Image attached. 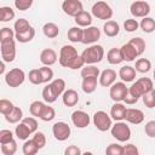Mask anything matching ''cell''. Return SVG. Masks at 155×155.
Returning <instances> with one entry per match:
<instances>
[{"label":"cell","instance_id":"cell-1","mask_svg":"<svg viewBox=\"0 0 155 155\" xmlns=\"http://www.w3.org/2000/svg\"><path fill=\"white\" fill-rule=\"evenodd\" d=\"M81 57L85 64H96L99 63L104 57V48L101 45L92 44L90 47L85 48L81 53Z\"/></svg>","mask_w":155,"mask_h":155},{"label":"cell","instance_id":"cell-2","mask_svg":"<svg viewBox=\"0 0 155 155\" xmlns=\"http://www.w3.org/2000/svg\"><path fill=\"white\" fill-rule=\"evenodd\" d=\"M1 58L5 63H11L16 58V41L15 39H8L0 41Z\"/></svg>","mask_w":155,"mask_h":155},{"label":"cell","instance_id":"cell-3","mask_svg":"<svg viewBox=\"0 0 155 155\" xmlns=\"http://www.w3.org/2000/svg\"><path fill=\"white\" fill-rule=\"evenodd\" d=\"M110 132L111 136L119 142H127L131 138V128L124 121H116V124L111 126Z\"/></svg>","mask_w":155,"mask_h":155},{"label":"cell","instance_id":"cell-4","mask_svg":"<svg viewBox=\"0 0 155 155\" xmlns=\"http://www.w3.org/2000/svg\"><path fill=\"white\" fill-rule=\"evenodd\" d=\"M91 12H92V16H94L98 19H103V21H108L113 17V10L109 6V4H107L105 1L94 2L91 8Z\"/></svg>","mask_w":155,"mask_h":155},{"label":"cell","instance_id":"cell-5","mask_svg":"<svg viewBox=\"0 0 155 155\" xmlns=\"http://www.w3.org/2000/svg\"><path fill=\"white\" fill-rule=\"evenodd\" d=\"M25 80V74L19 68H13L5 74V82L10 87H19Z\"/></svg>","mask_w":155,"mask_h":155},{"label":"cell","instance_id":"cell-6","mask_svg":"<svg viewBox=\"0 0 155 155\" xmlns=\"http://www.w3.org/2000/svg\"><path fill=\"white\" fill-rule=\"evenodd\" d=\"M93 124L97 127L98 131L101 132H105L111 128L113 124H111V116H109L105 111L103 110H98L93 114Z\"/></svg>","mask_w":155,"mask_h":155},{"label":"cell","instance_id":"cell-7","mask_svg":"<svg viewBox=\"0 0 155 155\" xmlns=\"http://www.w3.org/2000/svg\"><path fill=\"white\" fill-rule=\"evenodd\" d=\"M52 133H53V137L59 140V142H64L67 140L69 137H70V133H71V130H70V126L64 122V121H58L56 122L53 126H52Z\"/></svg>","mask_w":155,"mask_h":155},{"label":"cell","instance_id":"cell-8","mask_svg":"<svg viewBox=\"0 0 155 155\" xmlns=\"http://www.w3.org/2000/svg\"><path fill=\"white\" fill-rule=\"evenodd\" d=\"M127 92H128V87H126V84L124 81H121V82H114L110 86L109 94L114 102H122L125 99Z\"/></svg>","mask_w":155,"mask_h":155},{"label":"cell","instance_id":"cell-9","mask_svg":"<svg viewBox=\"0 0 155 155\" xmlns=\"http://www.w3.org/2000/svg\"><path fill=\"white\" fill-rule=\"evenodd\" d=\"M131 15L136 18H144L150 13V5L147 1H134L130 6Z\"/></svg>","mask_w":155,"mask_h":155},{"label":"cell","instance_id":"cell-10","mask_svg":"<svg viewBox=\"0 0 155 155\" xmlns=\"http://www.w3.org/2000/svg\"><path fill=\"white\" fill-rule=\"evenodd\" d=\"M62 10L65 15L75 17L78 13L84 11V6L81 0H64L62 4Z\"/></svg>","mask_w":155,"mask_h":155},{"label":"cell","instance_id":"cell-11","mask_svg":"<svg viewBox=\"0 0 155 155\" xmlns=\"http://www.w3.org/2000/svg\"><path fill=\"white\" fill-rule=\"evenodd\" d=\"M71 121L75 127L78 128H85L90 125V115L84 110H75L71 114Z\"/></svg>","mask_w":155,"mask_h":155},{"label":"cell","instance_id":"cell-12","mask_svg":"<svg viewBox=\"0 0 155 155\" xmlns=\"http://www.w3.org/2000/svg\"><path fill=\"white\" fill-rule=\"evenodd\" d=\"M76 56H78V51H76V48L74 46H71V45H64L61 48V51H59V58H58L59 64L62 67H65V64L70 59H73L74 57H76Z\"/></svg>","mask_w":155,"mask_h":155},{"label":"cell","instance_id":"cell-13","mask_svg":"<svg viewBox=\"0 0 155 155\" xmlns=\"http://www.w3.org/2000/svg\"><path fill=\"white\" fill-rule=\"evenodd\" d=\"M99 38H101V30L97 27L90 25L86 29H84V39H82L84 44H86V45L94 44L99 40Z\"/></svg>","mask_w":155,"mask_h":155},{"label":"cell","instance_id":"cell-14","mask_svg":"<svg viewBox=\"0 0 155 155\" xmlns=\"http://www.w3.org/2000/svg\"><path fill=\"white\" fill-rule=\"evenodd\" d=\"M125 120L127 122H130V124L139 125V124H142L144 121V114L139 109L127 108L126 109V114H125Z\"/></svg>","mask_w":155,"mask_h":155},{"label":"cell","instance_id":"cell-15","mask_svg":"<svg viewBox=\"0 0 155 155\" xmlns=\"http://www.w3.org/2000/svg\"><path fill=\"white\" fill-rule=\"evenodd\" d=\"M116 80V71L114 69H105L99 75V84L103 87H110Z\"/></svg>","mask_w":155,"mask_h":155},{"label":"cell","instance_id":"cell-16","mask_svg":"<svg viewBox=\"0 0 155 155\" xmlns=\"http://www.w3.org/2000/svg\"><path fill=\"white\" fill-rule=\"evenodd\" d=\"M40 62L44 64V65H53L56 62H57V53L52 48H45L41 51L40 53Z\"/></svg>","mask_w":155,"mask_h":155},{"label":"cell","instance_id":"cell-17","mask_svg":"<svg viewBox=\"0 0 155 155\" xmlns=\"http://www.w3.org/2000/svg\"><path fill=\"white\" fill-rule=\"evenodd\" d=\"M126 107L121 102H115L110 109V116L115 121H122L125 120V114H126Z\"/></svg>","mask_w":155,"mask_h":155},{"label":"cell","instance_id":"cell-18","mask_svg":"<svg viewBox=\"0 0 155 155\" xmlns=\"http://www.w3.org/2000/svg\"><path fill=\"white\" fill-rule=\"evenodd\" d=\"M120 51H121L122 59L126 61V62H132V61H134V59L138 57V52H137V50H136L130 42L124 44V45L121 46Z\"/></svg>","mask_w":155,"mask_h":155},{"label":"cell","instance_id":"cell-19","mask_svg":"<svg viewBox=\"0 0 155 155\" xmlns=\"http://www.w3.org/2000/svg\"><path fill=\"white\" fill-rule=\"evenodd\" d=\"M62 101H63V104L65 107H74L79 102V94H78V92L75 90L68 88L62 94Z\"/></svg>","mask_w":155,"mask_h":155},{"label":"cell","instance_id":"cell-20","mask_svg":"<svg viewBox=\"0 0 155 155\" xmlns=\"http://www.w3.org/2000/svg\"><path fill=\"white\" fill-rule=\"evenodd\" d=\"M119 78L124 82H131L136 79V69L131 65H124L119 70Z\"/></svg>","mask_w":155,"mask_h":155},{"label":"cell","instance_id":"cell-21","mask_svg":"<svg viewBox=\"0 0 155 155\" xmlns=\"http://www.w3.org/2000/svg\"><path fill=\"white\" fill-rule=\"evenodd\" d=\"M75 19V23L79 25V27H84V28H87V27H90L91 25V23H92V15L90 13V12H87V11H81L80 13H78L75 17H74Z\"/></svg>","mask_w":155,"mask_h":155},{"label":"cell","instance_id":"cell-22","mask_svg":"<svg viewBox=\"0 0 155 155\" xmlns=\"http://www.w3.org/2000/svg\"><path fill=\"white\" fill-rule=\"evenodd\" d=\"M103 31H104V34H105L107 36L114 38V36H116V35L119 34V31H120V25H119V23L115 22V21H107V22L104 23V25H103Z\"/></svg>","mask_w":155,"mask_h":155},{"label":"cell","instance_id":"cell-23","mask_svg":"<svg viewBox=\"0 0 155 155\" xmlns=\"http://www.w3.org/2000/svg\"><path fill=\"white\" fill-rule=\"evenodd\" d=\"M68 40L71 42H82L84 39V29H81V27H71L68 33H67Z\"/></svg>","mask_w":155,"mask_h":155},{"label":"cell","instance_id":"cell-24","mask_svg":"<svg viewBox=\"0 0 155 155\" xmlns=\"http://www.w3.org/2000/svg\"><path fill=\"white\" fill-rule=\"evenodd\" d=\"M42 33L46 38L48 39H54L58 36L59 34V28L56 23H52V22H48V23H45L44 27H42Z\"/></svg>","mask_w":155,"mask_h":155},{"label":"cell","instance_id":"cell-25","mask_svg":"<svg viewBox=\"0 0 155 155\" xmlns=\"http://www.w3.org/2000/svg\"><path fill=\"white\" fill-rule=\"evenodd\" d=\"M82 91L85 93H92L97 88V78L96 76H90V78H82V84H81Z\"/></svg>","mask_w":155,"mask_h":155},{"label":"cell","instance_id":"cell-26","mask_svg":"<svg viewBox=\"0 0 155 155\" xmlns=\"http://www.w3.org/2000/svg\"><path fill=\"white\" fill-rule=\"evenodd\" d=\"M34 36H35V29L33 27H30L28 30H25L23 33H16L15 39L21 44H25V42L31 41L34 39Z\"/></svg>","mask_w":155,"mask_h":155},{"label":"cell","instance_id":"cell-27","mask_svg":"<svg viewBox=\"0 0 155 155\" xmlns=\"http://www.w3.org/2000/svg\"><path fill=\"white\" fill-rule=\"evenodd\" d=\"M31 133H33V132L29 130V127H28L25 124H23V122L18 124V125L16 126V128H15V134H16V137H17L18 139H22V140H27Z\"/></svg>","mask_w":155,"mask_h":155},{"label":"cell","instance_id":"cell-28","mask_svg":"<svg viewBox=\"0 0 155 155\" xmlns=\"http://www.w3.org/2000/svg\"><path fill=\"white\" fill-rule=\"evenodd\" d=\"M107 59L110 64H120L124 59H122V56H121V51L120 48H116V47H113L108 51L107 53Z\"/></svg>","mask_w":155,"mask_h":155},{"label":"cell","instance_id":"cell-29","mask_svg":"<svg viewBox=\"0 0 155 155\" xmlns=\"http://www.w3.org/2000/svg\"><path fill=\"white\" fill-rule=\"evenodd\" d=\"M80 74H81V78H90V76L99 78V75H101L99 69L93 64H85V67L81 68Z\"/></svg>","mask_w":155,"mask_h":155},{"label":"cell","instance_id":"cell-30","mask_svg":"<svg viewBox=\"0 0 155 155\" xmlns=\"http://www.w3.org/2000/svg\"><path fill=\"white\" fill-rule=\"evenodd\" d=\"M5 119L10 124H17V122H19V120L23 119V110L19 107H15L13 110L5 116Z\"/></svg>","mask_w":155,"mask_h":155},{"label":"cell","instance_id":"cell-31","mask_svg":"<svg viewBox=\"0 0 155 155\" xmlns=\"http://www.w3.org/2000/svg\"><path fill=\"white\" fill-rule=\"evenodd\" d=\"M139 27H140V29H142L144 33L150 34V33L155 31V19L147 16V17H144V18L140 21Z\"/></svg>","mask_w":155,"mask_h":155},{"label":"cell","instance_id":"cell-32","mask_svg":"<svg viewBox=\"0 0 155 155\" xmlns=\"http://www.w3.org/2000/svg\"><path fill=\"white\" fill-rule=\"evenodd\" d=\"M50 86H51V88H52V91L54 92V94L57 96V97H59L61 94H63L64 93V91H65V81L63 80V79H54L51 84H50Z\"/></svg>","mask_w":155,"mask_h":155},{"label":"cell","instance_id":"cell-33","mask_svg":"<svg viewBox=\"0 0 155 155\" xmlns=\"http://www.w3.org/2000/svg\"><path fill=\"white\" fill-rule=\"evenodd\" d=\"M16 13L10 6H1L0 7V22H10L15 18Z\"/></svg>","mask_w":155,"mask_h":155},{"label":"cell","instance_id":"cell-34","mask_svg":"<svg viewBox=\"0 0 155 155\" xmlns=\"http://www.w3.org/2000/svg\"><path fill=\"white\" fill-rule=\"evenodd\" d=\"M150 68H151V63H150L149 59H147V58H139V59L136 61V65H134L136 71L144 74V73H148L150 70Z\"/></svg>","mask_w":155,"mask_h":155},{"label":"cell","instance_id":"cell-35","mask_svg":"<svg viewBox=\"0 0 155 155\" xmlns=\"http://www.w3.org/2000/svg\"><path fill=\"white\" fill-rule=\"evenodd\" d=\"M40 149L36 147L33 139H27L22 147V151L24 155H35Z\"/></svg>","mask_w":155,"mask_h":155},{"label":"cell","instance_id":"cell-36","mask_svg":"<svg viewBox=\"0 0 155 155\" xmlns=\"http://www.w3.org/2000/svg\"><path fill=\"white\" fill-rule=\"evenodd\" d=\"M45 103H42V102H40V101H34L31 104H30V107H29V111H30V114L33 115V116H35V117H40L41 116V114H42V111H44V109H45Z\"/></svg>","mask_w":155,"mask_h":155},{"label":"cell","instance_id":"cell-37","mask_svg":"<svg viewBox=\"0 0 155 155\" xmlns=\"http://www.w3.org/2000/svg\"><path fill=\"white\" fill-rule=\"evenodd\" d=\"M42 98H44V101L46 102V103H48V104H51V103H54L56 101H57V96L54 94V92L52 91V88H51V86H50V84L48 85H46L44 88H42Z\"/></svg>","mask_w":155,"mask_h":155},{"label":"cell","instance_id":"cell-38","mask_svg":"<svg viewBox=\"0 0 155 155\" xmlns=\"http://www.w3.org/2000/svg\"><path fill=\"white\" fill-rule=\"evenodd\" d=\"M142 98H143V103L147 108H149V109L155 108V90L154 88L150 90L149 92L144 93L142 96Z\"/></svg>","mask_w":155,"mask_h":155},{"label":"cell","instance_id":"cell-39","mask_svg":"<svg viewBox=\"0 0 155 155\" xmlns=\"http://www.w3.org/2000/svg\"><path fill=\"white\" fill-rule=\"evenodd\" d=\"M30 27H31V25L29 24V22H28L25 18H19V19H17V21L15 22V24H13V30H15V33H23V31L28 30Z\"/></svg>","mask_w":155,"mask_h":155},{"label":"cell","instance_id":"cell-40","mask_svg":"<svg viewBox=\"0 0 155 155\" xmlns=\"http://www.w3.org/2000/svg\"><path fill=\"white\" fill-rule=\"evenodd\" d=\"M0 149L4 155H13L17 151V142L15 139H12L11 142H8L6 144H1Z\"/></svg>","mask_w":155,"mask_h":155},{"label":"cell","instance_id":"cell-41","mask_svg":"<svg viewBox=\"0 0 155 155\" xmlns=\"http://www.w3.org/2000/svg\"><path fill=\"white\" fill-rule=\"evenodd\" d=\"M128 42H130V44H131V45L137 50L138 56H140V54L144 52V50H145V41H144L142 38H139V36L133 38V39H131Z\"/></svg>","mask_w":155,"mask_h":155},{"label":"cell","instance_id":"cell-42","mask_svg":"<svg viewBox=\"0 0 155 155\" xmlns=\"http://www.w3.org/2000/svg\"><path fill=\"white\" fill-rule=\"evenodd\" d=\"M28 79H29V81H30L33 85H40V84H44V82H42V76H41L40 68H39V69H31V70L29 71Z\"/></svg>","mask_w":155,"mask_h":155},{"label":"cell","instance_id":"cell-43","mask_svg":"<svg viewBox=\"0 0 155 155\" xmlns=\"http://www.w3.org/2000/svg\"><path fill=\"white\" fill-rule=\"evenodd\" d=\"M84 65H85V62H84L81 54H80V56L78 54L76 57H74L73 59H70V61L65 64L64 68H69V69H80V68H82Z\"/></svg>","mask_w":155,"mask_h":155},{"label":"cell","instance_id":"cell-44","mask_svg":"<svg viewBox=\"0 0 155 155\" xmlns=\"http://www.w3.org/2000/svg\"><path fill=\"white\" fill-rule=\"evenodd\" d=\"M13 108H15V105H13V103L11 101L5 99V98L0 99V113L4 116H6L7 114H10L13 110Z\"/></svg>","mask_w":155,"mask_h":155},{"label":"cell","instance_id":"cell-45","mask_svg":"<svg viewBox=\"0 0 155 155\" xmlns=\"http://www.w3.org/2000/svg\"><path fill=\"white\" fill-rule=\"evenodd\" d=\"M54 117H56V111H54V109H53L52 107H50V105H45V109H44V111H42L40 119H41L42 121H45V122H48V121H52Z\"/></svg>","mask_w":155,"mask_h":155},{"label":"cell","instance_id":"cell-46","mask_svg":"<svg viewBox=\"0 0 155 155\" xmlns=\"http://www.w3.org/2000/svg\"><path fill=\"white\" fill-rule=\"evenodd\" d=\"M105 154L108 155H124V147L116 143H111L107 147Z\"/></svg>","mask_w":155,"mask_h":155},{"label":"cell","instance_id":"cell-47","mask_svg":"<svg viewBox=\"0 0 155 155\" xmlns=\"http://www.w3.org/2000/svg\"><path fill=\"white\" fill-rule=\"evenodd\" d=\"M128 94L132 96V97H134L136 99H139V98L144 94V92H143V90L140 88V86L138 85V82L136 81V82H133V84L131 85V87H128Z\"/></svg>","mask_w":155,"mask_h":155},{"label":"cell","instance_id":"cell-48","mask_svg":"<svg viewBox=\"0 0 155 155\" xmlns=\"http://www.w3.org/2000/svg\"><path fill=\"white\" fill-rule=\"evenodd\" d=\"M137 82H138V85L140 86V88L143 90L144 93H147V92H149L150 90L154 88L153 81H151L149 78H140V79L137 80Z\"/></svg>","mask_w":155,"mask_h":155},{"label":"cell","instance_id":"cell-49","mask_svg":"<svg viewBox=\"0 0 155 155\" xmlns=\"http://www.w3.org/2000/svg\"><path fill=\"white\" fill-rule=\"evenodd\" d=\"M31 139L34 140V143L36 144V147L39 149H42L46 145V137H45L44 132H34V136Z\"/></svg>","mask_w":155,"mask_h":155},{"label":"cell","instance_id":"cell-50","mask_svg":"<svg viewBox=\"0 0 155 155\" xmlns=\"http://www.w3.org/2000/svg\"><path fill=\"white\" fill-rule=\"evenodd\" d=\"M40 71H41V76H42V82L46 84L48 81L52 80L53 78V70L48 67V65H44L40 68Z\"/></svg>","mask_w":155,"mask_h":155},{"label":"cell","instance_id":"cell-51","mask_svg":"<svg viewBox=\"0 0 155 155\" xmlns=\"http://www.w3.org/2000/svg\"><path fill=\"white\" fill-rule=\"evenodd\" d=\"M139 27V23L137 22V19H133V18H130V19H126L124 22V29L128 33H133L138 29Z\"/></svg>","mask_w":155,"mask_h":155},{"label":"cell","instance_id":"cell-52","mask_svg":"<svg viewBox=\"0 0 155 155\" xmlns=\"http://www.w3.org/2000/svg\"><path fill=\"white\" fill-rule=\"evenodd\" d=\"M34 0H15V6L19 11H27L31 7Z\"/></svg>","mask_w":155,"mask_h":155},{"label":"cell","instance_id":"cell-53","mask_svg":"<svg viewBox=\"0 0 155 155\" xmlns=\"http://www.w3.org/2000/svg\"><path fill=\"white\" fill-rule=\"evenodd\" d=\"M15 30H12L11 28H7V27H4L1 30H0V41H4V40H8V39H15Z\"/></svg>","mask_w":155,"mask_h":155},{"label":"cell","instance_id":"cell-54","mask_svg":"<svg viewBox=\"0 0 155 155\" xmlns=\"http://www.w3.org/2000/svg\"><path fill=\"white\" fill-rule=\"evenodd\" d=\"M13 139V133L10 130H1L0 131V144H6Z\"/></svg>","mask_w":155,"mask_h":155},{"label":"cell","instance_id":"cell-55","mask_svg":"<svg viewBox=\"0 0 155 155\" xmlns=\"http://www.w3.org/2000/svg\"><path fill=\"white\" fill-rule=\"evenodd\" d=\"M144 132L148 137L150 138H155V120L148 121L144 126Z\"/></svg>","mask_w":155,"mask_h":155},{"label":"cell","instance_id":"cell-56","mask_svg":"<svg viewBox=\"0 0 155 155\" xmlns=\"http://www.w3.org/2000/svg\"><path fill=\"white\" fill-rule=\"evenodd\" d=\"M22 122L25 124L33 133L36 132V130H38V121H36L34 117H30V116H29V117H23V119H22Z\"/></svg>","mask_w":155,"mask_h":155},{"label":"cell","instance_id":"cell-57","mask_svg":"<svg viewBox=\"0 0 155 155\" xmlns=\"http://www.w3.org/2000/svg\"><path fill=\"white\" fill-rule=\"evenodd\" d=\"M139 150L134 144H127L124 147V155H138Z\"/></svg>","mask_w":155,"mask_h":155},{"label":"cell","instance_id":"cell-58","mask_svg":"<svg viewBox=\"0 0 155 155\" xmlns=\"http://www.w3.org/2000/svg\"><path fill=\"white\" fill-rule=\"evenodd\" d=\"M64 154H65V155H80V154H81V150H80V148H78L76 145H69V147L64 150Z\"/></svg>","mask_w":155,"mask_h":155},{"label":"cell","instance_id":"cell-59","mask_svg":"<svg viewBox=\"0 0 155 155\" xmlns=\"http://www.w3.org/2000/svg\"><path fill=\"white\" fill-rule=\"evenodd\" d=\"M154 80H155V69H154Z\"/></svg>","mask_w":155,"mask_h":155}]
</instances>
